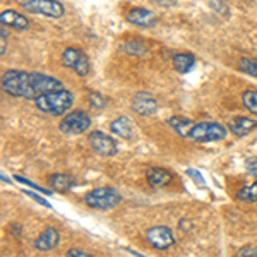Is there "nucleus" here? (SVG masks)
Wrapping results in <instances>:
<instances>
[{"label": "nucleus", "instance_id": "f257e3e1", "mask_svg": "<svg viewBox=\"0 0 257 257\" xmlns=\"http://www.w3.org/2000/svg\"><path fill=\"white\" fill-rule=\"evenodd\" d=\"M2 89L9 96L38 99L40 96L52 91L64 89L62 81L43 72H30V70L9 69L2 74Z\"/></svg>", "mask_w": 257, "mask_h": 257}, {"label": "nucleus", "instance_id": "f03ea898", "mask_svg": "<svg viewBox=\"0 0 257 257\" xmlns=\"http://www.w3.org/2000/svg\"><path fill=\"white\" fill-rule=\"evenodd\" d=\"M168 125L177 132L180 138L190 139L194 143H216L226 139L228 128L219 122H192L184 117H170Z\"/></svg>", "mask_w": 257, "mask_h": 257}, {"label": "nucleus", "instance_id": "7ed1b4c3", "mask_svg": "<svg viewBox=\"0 0 257 257\" xmlns=\"http://www.w3.org/2000/svg\"><path fill=\"white\" fill-rule=\"evenodd\" d=\"M74 103V94L67 89H59V91H52V93H47L43 96H40L35 101L36 108L43 113L53 115V117H59V115H64ZM67 115V113H65Z\"/></svg>", "mask_w": 257, "mask_h": 257}, {"label": "nucleus", "instance_id": "20e7f679", "mask_svg": "<svg viewBox=\"0 0 257 257\" xmlns=\"http://www.w3.org/2000/svg\"><path fill=\"white\" fill-rule=\"evenodd\" d=\"M122 201V196L118 194L117 189L113 187H96L89 190L84 197V202L93 209L98 211H110L117 208Z\"/></svg>", "mask_w": 257, "mask_h": 257}, {"label": "nucleus", "instance_id": "39448f33", "mask_svg": "<svg viewBox=\"0 0 257 257\" xmlns=\"http://www.w3.org/2000/svg\"><path fill=\"white\" fill-rule=\"evenodd\" d=\"M19 6L31 14L45 16V18L52 19H59L65 14L64 4L59 0H23V2H19Z\"/></svg>", "mask_w": 257, "mask_h": 257}, {"label": "nucleus", "instance_id": "423d86ee", "mask_svg": "<svg viewBox=\"0 0 257 257\" xmlns=\"http://www.w3.org/2000/svg\"><path fill=\"white\" fill-rule=\"evenodd\" d=\"M91 127V117L89 113H86L84 110H76V111H70V113L64 115L60 122V132L67 136H79L84 134L86 131H89Z\"/></svg>", "mask_w": 257, "mask_h": 257}, {"label": "nucleus", "instance_id": "0eeeda50", "mask_svg": "<svg viewBox=\"0 0 257 257\" xmlns=\"http://www.w3.org/2000/svg\"><path fill=\"white\" fill-rule=\"evenodd\" d=\"M62 65L72 69L81 77H86L91 72L89 57L81 48H74V47L65 48L64 53H62Z\"/></svg>", "mask_w": 257, "mask_h": 257}, {"label": "nucleus", "instance_id": "6e6552de", "mask_svg": "<svg viewBox=\"0 0 257 257\" xmlns=\"http://www.w3.org/2000/svg\"><path fill=\"white\" fill-rule=\"evenodd\" d=\"M146 240L158 250H167V248L175 245V235L165 225H156L146 230Z\"/></svg>", "mask_w": 257, "mask_h": 257}, {"label": "nucleus", "instance_id": "1a4fd4ad", "mask_svg": "<svg viewBox=\"0 0 257 257\" xmlns=\"http://www.w3.org/2000/svg\"><path fill=\"white\" fill-rule=\"evenodd\" d=\"M88 143H89V146L93 148V151L98 153L99 156H115L118 153V146H117V143H115V139L103 134L101 131L89 132Z\"/></svg>", "mask_w": 257, "mask_h": 257}, {"label": "nucleus", "instance_id": "9d476101", "mask_svg": "<svg viewBox=\"0 0 257 257\" xmlns=\"http://www.w3.org/2000/svg\"><path fill=\"white\" fill-rule=\"evenodd\" d=\"M131 106L136 113L144 115V117L155 115L156 111H158V101H156V98L149 93H136L131 101Z\"/></svg>", "mask_w": 257, "mask_h": 257}, {"label": "nucleus", "instance_id": "9b49d317", "mask_svg": "<svg viewBox=\"0 0 257 257\" xmlns=\"http://www.w3.org/2000/svg\"><path fill=\"white\" fill-rule=\"evenodd\" d=\"M0 24H2V28H12L16 31H26L30 28V19L18 11L9 9L0 14Z\"/></svg>", "mask_w": 257, "mask_h": 257}, {"label": "nucleus", "instance_id": "f8f14e48", "mask_svg": "<svg viewBox=\"0 0 257 257\" xmlns=\"http://www.w3.org/2000/svg\"><path fill=\"white\" fill-rule=\"evenodd\" d=\"M59 242H60L59 230L55 226H47L38 235V238L35 240V248H38L40 252H48L59 245Z\"/></svg>", "mask_w": 257, "mask_h": 257}, {"label": "nucleus", "instance_id": "ddd939ff", "mask_svg": "<svg viewBox=\"0 0 257 257\" xmlns=\"http://www.w3.org/2000/svg\"><path fill=\"white\" fill-rule=\"evenodd\" d=\"M254 128H257V122L248 117H240L238 115V117H233L228 122V131L237 138H243V136L250 134Z\"/></svg>", "mask_w": 257, "mask_h": 257}, {"label": "nucleus", "instance_id": "4468645a", "mask_svg": "<svg viewBox=\"0 0 257 257\" xmlns=\"http://www.w3.org/2000/svg\"><path fill=\"white\" fill-rule=\"evenodd\" d=\"M127 21L132 24H138V26L149 28L156 23V16H155V12H151L149 9H144V7H134V9L128 11Z\"/></svg>", "mask_w": 257, "mask_h": 257}, {"label": "nucleus", "instance_id": "2eb2a0df", "mask_svg": "<svg viewBox=\"0 0 257 257\" xmlns=\"http://www.w3.org/2000/svg\"><path fill=\"white\" fill-rule=\"evenodd\" d=\"M146 178H148V184L155 189L165 187L172 182V173L168 172L167 168H161V167H149L146 170Z\"/></svg>", "mask_w": 257, "mask_h": 257}, {"label": "nucleus", "instance_id": "dca6fc26", "mask_svg": "<svg viewBox=\"0 0 257 257\" xmlns=\"http://www.w3.org/2000/svg\"><path fill=\"white\" fill-rule=\"evenodd\" d=\"M48 184L55 192H69L76 185V180L69 173H52L48 177Z\"/></svg>", "mask_w": 257, "mask_h": 257}, {"label": "nucleus", "instance_id": "f3484780", "mask_svg": "<svg viewBox=\"0 0 257 257\" xmlns=\"http://www.w3.org/2000/svg\"><path fill=\"white\" fill-rule=\"evenodd\" d=\"M110 128L115 136H118L120 139L131 141L134 138V125H132V120L127 117H118L110 123Z\"/></svg>", "mask_w": 257, "mask_h": 257}, {"label": "nucleus", "instance_id": "a211bd4d", "mask_svg": "<svg viewBox=\"0 0 257 257\" xmlns=\"http://www.w3.org/2000/svg\"><path fill=\"white\" fill-rule=\"evenodd\" d=\"M172 62L177 72L187 74L189 70H192V67L196 65V57H194L192 53H177V55H173Z\"/></svg>", "mask_w": 257, "mask_h": 257}, {"label": "nucleus", "instance_id": "6ab92c4d", "mask_svg": "<svg viewBox=\"0 0 257 257\" xmlns=\"http://www.w3.org/2000/svg\"><path fill=\"white\" fill-rule=\"evenodd\" d=\"M242 103L243 106L250 111V113L257 115V89H247L242 93Z\"/></svg>", "mask_w": 257, "mask_h": 257}, {"label": "nucleus", "instance_id": "aec40b11", "mask_svg": "<svg viewBox=\"0 0 257 257\" xmlns=\"http://www.w3.org/2000/svg\"><path fill=\"white\" fill-rule=\"evenodd\" d=\"M238 67L242 72L257 77V57H243V59L240 60Z\"/></svg>", "mask_w": 257, "mask_h": 257}, {"label": "nucleus", "instance_id": "412c9836", "mask_svg": "<svg viewBox=\"0 0 257 257\" xmlns=\"http://www.w3.org/2000/svg\"><path fill=\"white\" fill-rule=\"evenodd\" d=\"M238 199L243 202H257V182L245 185L238 192Z\"/></svg>", "mask_w": 257, "mask_h": 257}, {"label": "nucleus", "instance_id": "4be33fe9", "mask_svg": "<svg viewBox=\"0 0 257 257\" xmlns=\"http://www.w3.org/2000/svg\"><path fill=\"white\" fill-rule=\"evenodd\" d=\"M123 50H125L127 53L136 55V57H141V55H144V53H146V45H144L143 41H139V40H132V41L123 43Z\"/></svg>", "mask_w": 257, "mask_h": 257}, {"label": "nucleus", "instance_id": "5701e85b", "mask_svg": "<svg viewBox=\"0 0 257 257\" xmlns=\"http://www.w3.org/2000/svg\"><path fill=\"white\" fill-rule=\"evenodd\" d=\"M89 103L94 106V108H103V106L106 105V99L99 93H89Z\"/></svg>", "mask_w": 257, "mask_h": 257}, {"label": "nucleus", "instance_id": "b1692460", "mask_svg": "<svg viewBox=\"0 0 257 257\" xmlns=\"http://www.w3.org/2000/svg\"><path fill=\"white\" fill-rule=\"evenodd\" d=\"M238 257H257V247L255 245H245L238 250Z\"/></svg>", "mask_w": 257, "mask_h": 257}, {"label": "nucleus", "instance_id": "393cba45", "mask_svg": "<svg viewBox=\"0 0 257 257\" xmlns=\"http://www.w3.org/2000/svg\"><path fill=\"white\" fill-rule=\"evenodd\" d=\"M245 168H247L248 175H252L257 180V158H248L245 161Z\"/></svg>", "mask_w": 257, "mask_h": 257}, {"label": "nucleus", "instance_id": "a878e982", "mask_svg": "<svg viewBox=\"0 0 257 257\" xmlns=\"http://www.w3.org/2000/svg\"><path fill=\"white\" fill-rule=\"evenodd\" d=\"M65 257H93V255H91L89 252L82 250L79 247H72V248H69V252Z\"/></svg>", "mask_w": 257, "mask_h": 257}, {"label": "nucleus", "instance_id": "bb28decb", "mask_svg": "<svg viewBox=\"0 0 257 257\" xmlns=\"http://www.w3.org/2000/svg\"><path fill=\"white\" fill-rule=\"evenodd\" d=\"M0 55H6L7 52V36H6V28H2V31H0Z\"/></svg>", "mask_w": 257, "mask_h": 257}, {"label": "nucleus", "instance_id": "cd10ccee", "mask_svg": "<svg viewBox=\"0 0 257 257\" xmlns=\"http://www.w3.org/2000/svg\"><path fill=\"white\" fill-rule=\"evenodd\" d=\"M187 175L194 177V178H196V182H199V184H204V180H202V175H201V173H197L196 170H187Z\"/></svg>", "mask_w": 257, "mask_h": 257}, {"label": "nucleus", "instance_id": "c85d7f7f", "mask_svg": "<svg viewBox=\"0 0 257 257\" xmlns=\"http://www.w3.org/2000/svg\"><path fill=\"white\" fill-rule=\"evenodd\" d=\"M26 194H28V196H30V197L35 199L36 202H40V204H43V206H48V208H52V206H50L48 202L45 201V199H41V197H38V196H35V194H31V192H26Z\"/></svg>", "mask_w": 257, "mask_h": 257}, {"label": "nucleus", "instance_id": "c756f323", "mask_svg": "<svg viewBox=\"0 0 257 257\" xmlns=\"http://www.w3.org/2000/svg\"><path fill=\"white\" fill-rule=\"evenodd\" d=\"M211 7H213V9H218V11H223L225 14H228V7H225L223 4H219V2H213V4H211Z\"/></svg>", "mask_w": 257, "mask_h": 257}]
</instances>
